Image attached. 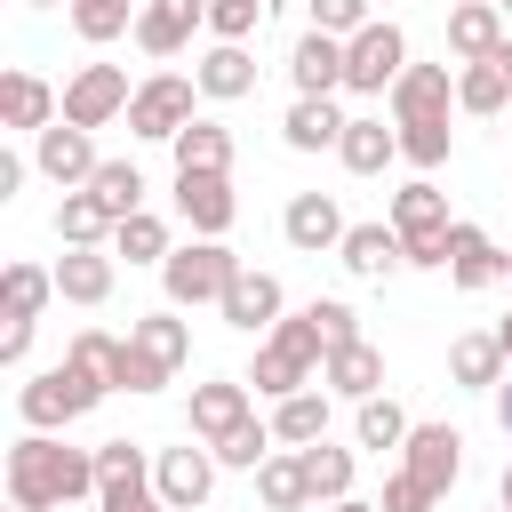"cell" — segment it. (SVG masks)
<instances>
[{
	"mask_svg": "<svg viewBox=\"0 0 512 512\" xmlns=\"http://www.w3.org/2000/svg\"><path fill=\"white\" fill-rule=\"evenodd\" d=\"M272 440H280L272 424H256V416H240V424H232V432L216 440V464H232V472H256V464L272 456Z\"/></svg>",
	"mask_w": 512,
	"mask_h": 512,
	"instance_id": "42",
	"label": "cell"
},
{
	"mask_svg": "<svg viewBox=\"0 0 512 512\" xmlns=\"http://www.w3.org/2000/svg\"><path fill=\"white\" fill-rule=\"evenodd\" d=\"M120 352H128V344H120V336H104V328H80V336H72V352H64V360H72V368H88V376H96V384H112V376H120Z\"/></svg>",
	"mask_w": 512,
	"mask_h": 512,
	"instance_id": "43",
	"label": "cell"
},
{
	"mask_svg": "<svg viewBox=\"0 0 512 512\" xmlns=\"http://www.w3.org/2000/svg\"><path fill=\"white\" fill-rule=\"evenodd\" d=\"M24 352H32V320H8V328H0V360H8V368H16V360H24Z\"/></svg>",
	"mask_w": 512,
	"mask_h": 512,
	"instance_id": "50",
	"label": "cell"
},
{
	"mask_svg": "<svg viewBox=\"0 0 512 512\" xmlns=\"http://www.w3.org/2000/svg\"><path fill=\"white\" fill-rule=\"evenodd\" d=\"M176 168H200V176H232V136L216 120H192L176 128Z\"/></svg>",
	"mask_w": 512,
	"mask_h": 512,
	"instance_id": "34",
	"label": "cell"
},
{
	"mask_svg": "<svg viewBox=\"0 0 512 512\" xmlns=\"http://www.w3.org/2000/svg\"><path fill=\"white\" fill-rule=\"evenodd\" d=\"M32 8H56V0H32Z\"/></svg>",
	"mask_w": 512,
	"mask_h": 512,
	"instance_id": "56",
	"label": "cell"
},
{
	"mask_svg": "<svg viewBox=\"0 0 512 512\" xmlns=\"http://www.w3.org/2000/svg\"><path fill=\"white\" fill-rule=\"evenodd\" d=\"M120 512H168V504H160V488H152V496H136V504H120Z\"/></svg>",
	"mask_w": 512,
	"mask_h": 512,
	"instance_id": "52",
	"label": "cell"
},
{
	"mask_svg": "<svg viewBox=\"0 0 512 512\" xmlns=\"http://www.w3.org/2000/svg\"><path fill=\"white\" fill-rule=\"evenodd\" d=\"M400 72H408V40H400L392 16H376V24H360V32L344 40V88H352V96H392Z\"/></svg>",
	"mask_w": 512,
	"mask_h": 512,
	"instance_id": "4",
	"label": "cell"
},
{
	"mask_svg": "<svg viewBox=\"0 0 512 512\" xmlns=\"http://www.w3.org/2000/svg\"><path fill=\"white\" fill-rule=\"evenodd\" d=\"M8 512H24V504H8Z\"/></svg>",
	"mask_w": 512,
	"mask_h": 512,
	"instance_id": "57",
	"label": "cell"
},
{
	"mask_svg": "<svg viewBox=\"0 0 512 512\" xmlns=\"http://www.w3.org/2000/svg\"><path fill=\"white\" fill-rule=\"evenodd\" d=\"M352 448H328V440H312L304 448V480H312V504H336V496H352Z\"/></svg>",
	"mask_w": 512,
	"mask_h": 512,
	"instance_id": "36",
	"label": "cell"
},
{
	"mask_svg": "<svg viewBox=\"0 0 512 512\" xmlns=\"http://www.w3.org/2000/svg\"><path fill=\"white\" fill-rule=\"evenodd\" d=\"M0 296H8V320H40V304L56 296V272H40V264H8Z\"/></svg>",
	"mask_w": 512,
	"mask_h": 512,
	"instance_id": "40",
	"label": "cell"
},
{
	"mask_svg": "<svg viewBox=\"0 0 512 512\" xmlns=\"http://www.w3.org/2000/svg\"><path fill=\"white\" fill-rule=\"evenodd\" d=\"M400 464H408L432 496H448V488H456V472H464V432H456V424H408Z\"/></svg>",
	"mask_w": 512,
	"mask_h": 512,
	"instance_id": "9",
	"label": "cell"
},
{
	"mask_svg": "<svg viewBox=\"0 0 512 512\" xmlns=\"http://www.w3.org/2000/svg\"><path fill=\"white\" fill-rule=\"evenodd\" d=\"M128 96H136V88H128L120 64H80V72L64 80V120H72V128H104V120L128 112Z\"/></svg>",
	"mask_w": 512,
	"mask_h": 512,
	"instance_id": "7",
	"label": "cell"
},
{
	"mask_svg": "<svg viewBox=\"0 0 512 512\" xmlns=\"http://www.w3.org/2000/svg\"><path fill=\"white\" fill-rule=\"evenodd\" d=\"M496 336H504V352H512V312H504V320H496Z\"/></svg>",
	"mask_w": 512,
	"mask_h": 512,
	"instance_id": "55",
	"label": "cell"
},
{
	"mask_svg": "<svg viewBox=\"0 0 512 512\" xmlns=\"http://www.w3.org/2000/svg\"><path fill=\"white\" fill-rule=\"evenodd\" d=\"M152 488H160L168 512H200L208 488H216V448H208V440H192V448H160V456H152Z\"/></svg>",
	"mask_w": 512,
	"mask_h": 512,
	"instance_id": "6",
	"label": "cell"
},
{
	"mask_svg": "<svg viewBox=\"0 0 512 512\" xmlns=\"http://www.w3.org/2000/svg\"><path fill=\"white\" fill-rule=\"evenodd\" d=\"M56 240H64V248H104V240H112V216L96 208V192H88V184L56 200Z\"/></svg>",
	"mask_w": 512,
	"mask_h": 512,
	"instance_id": "32",
	"label": "cell"
},
{
	"mask_svg": "<svg viewBox=\"0 0 512 512\" xmlns=\"http://www.w3.org/2000/svg\"><path fill=\"white\" fill-rule=\"evenodd\" d=\"M352 432H360V448H408V416H400V400H360V416H352Z\"/></svg>",
	"mask_w": 512,
	"mask_h": 512,
	"instance_id": "41",
	"label": "cell"
},
{
	"mask_svg": "<svg viewBox=\"0 0 512 512\" xmlns=\"http://www.w3.org/2000/svg\"><path fill=\"white\" fill-rule=\"evenodd\" d=\"M280 136H288V152H336L344 144V112L328 96H296L288 120H280Z\"/></svg>",
	"mask_w": 512,
	"mask_h": 512,
	"instance_id": "26",
	"label": "cell"
},
{
	"mask_svg": "<svg viewBox=\"0 0 512 512\" xmlns=\"http://www.w3.org/2000/svg\"><path fill=\"white\" fill-rule=\"evenodd\" d=\"M328 512H384V504H360V496H336Z\"/></svg>",
	"mask_w": 512,
	"mask_h": 512,
	"instance_id": "53",
	"label": "cell"
},
{
	"mask_svg": "<svg viewBox=\"0 0 512 512\" xmlns=\"http://www.w3.org/2000/svg\"><path fill=\"white\" fill-rule=\"evenodd\" d=\"M112 280H120V264L104 248H64V264H56V296L64 304H104Z\"/></svg>",
	"mask_w": 512,
	"mask_h": 512,
	"instance_id": "27",
	"label": "cell"
},
{
	"mask_svg": "<svg viewBox=\"0 0 512 512\" xmlns=\"http://www.w3.org/2000/svg\"><path fill=\"white\" fill-rule=\"evenodd\" d=\"M136 8H144V0H72V32L104 48V40L136 32Z\"/></svg>",
	"mask_w": 512,
	"mask_h": 512,
	"instance_id": "38",
	"label": "cell"
},
{
	"mask_svg": "<svg viewBox=\"0 0 512 512\" xmlns=\"http://www.w3.org/2000/svg\"><path fill=\"white\" fill-rule=\"evenodd\" d=\"M32 160H40V176L48 184H64V192H80L104 160H96V144H88V128H72V120H48L40 136H32Z\"/></svg>",
	"mask_w": 512,
	"mask_h": 512,
	"instance_id": "8",
	"label": "cell"
},
{
	"mask_svg": "<svg viewBox=\"0 0 512 512\" xmlns=\"http://www.w3.org/2000/svg\"><path fill=\"white\" fill-rule=\"evenodd\" d=\"M496 504H512V464H504V480H496Z\"/></svg>",
	"mask_w": 512,
	"mask_h": 512,
	"instance_id": "54",
	"label": "cell"
},
{
	"mask_svg": "<svg viewBox=\"0 0 512 512\" xmlns=\"http://www.w3.org/2000/svg\"><path fill=\"white\" fill-rule=\"evenodd\" d=\"M200 24H208V0H144L136 8V48L144 56H176Z\"/></svg>",
	"mask_w": 512,
	"mask_h": 512,
	"instance_id": "13",
	"label": "cell"
},
{
	"mask_svg": "<svg viewBox=\"0 0 512 512\" xmlns=\"http://www.w3.org/2000/svg\"><path fill=\"white\" fill-rule=\"evenodd\" d=\"M320 384L328 392H344V400H376V384H384V352L360 336V344H336L328 360H320Z\"/></svg>",
	"mask_w": 512,
	"mask_h": 512,
	"instance_id": "23",
	"label": "cell"
},
{
	"mask_svg": "<svg viewBox=\"0 0 512 512\" xmlns=\"http://www.w3.org/2000/svg\"><path fill=\"white\" fill-rule=\"evenodd\" d=\"M280 232H288V248H304V256H320V248H344V208L328 200V192H296L288 200V216H280Z\"/></svg>",
	"mask_w": 512,
	"mask_h": 512,
	"instance_id": "14",
	"label": "cell"
},
{
	"mask_svg": "<svg viewBox=\"0 0 512 512\" xmlns=\"http://www.w3.org/2000/svg\"><path fill=\"white\" fill-rule=\"evenodd\" d=\"M312 24L336 32V40H352L360 24H376V0H312Z\"/></svg>",
	"mask_w": 512,
	"mask_h": 512,
	"instance_id": "47",
	"label": "cell"
},
{
	"mask_svg": "<svg viewBox=\"0 0 512 512\" xmlns=\"http://www.w3.org/2000/svg\"><path fill=\"white\" fill-rule=\"evenodd\" d=\"M496 8H512V0H496Z\"/></svg>",
	"mask_w": 512,
	"mask_h": 512,
	"instance_id": "59",
	"label": "cell"
},
{
	"mask_svg": "<svg viewBox=\"0 0 512 512\" xmlns=\"http://www.w3.org/2000/svg\"><path fill=\"white\" fill-rule=\"evenodd\" d=\"M240 280V256L224 248V240H192V248H168V264H160V288H168V304H224V288Z\"/></svg>",
	"mask_w": 512,
	"mask_h": 512,
	"instance_id": "3",
	"label": "cell"
},
{
	"mask_svg": "<svg viewBox=\"0 0 512 512\" xmlns=\"http://www.w3.org/2000/svg\"><path fill=\"white\" fill-rule=\"evenodd\" d=\"M256 496H264L272 512H304V504H312V480H304V448H288V456H264V464H256Z\"/></svg>",
	"mask_w": 512,
	"mask_h": 512,
	"instance_id": "30",
	"label": "cell"
},
{
	"mask_svg": "<svg viewBox=\"0 0 512 512\" xmlns=\"http://www.w3.org/2000/svg\"><path fill=\"white\" fill-rule=\"evenodd\" d=\"M248 416V384H232V376H208V384H192V440H224L232 424Z\"/></svg>",
	"mask_w": 512,
	"mask_h": 512,
	"instance_id": "24",
	"label": "cell"
},
{
	"mask_svg": "<svg viewBox=\"0 0 512 512\" xmlns=\"http://www.w3.org/2000/svg\"><path fill=\"white\" fill-rule=\"evenodd\" d=\"M264 24V0H208V32L216 40H248Z\"/></svg>",
	"mask_w": 512,
	"mask_h": 512,
	"instance_id": "46",
	"label": "cell"
},
{
	"mask_svg": "<svg viewBox=\"0 0 512 512\" xmlns=\"http://www.w3.org/2000/svg\"><path fill=\"white\" fill-rule=\"evenodd\" d=\"M392 128H400V160H416V168L448 160V120H392Z\"/></svg>",
	"mask_w": 512,
	"mask_h": 512,
	"instance_id": "44",
	"label": "cell"
},
{
	"mask_svg": "<svg viewBox=\"0 0 512 512\" xmlns=\"http://www.w3.org/2000/svg\"><path fill=\"white\" fill-rule=\"evenodd\" d=\"M128 336H136V344H144L152 360H168V368H184V360H192V328H184L176 312H144V320H136Z\"/></svg>",
	"mask_w": 512,
	"mask_h": 512,
	"instance_id": "39",
	"label": "cell"
},
{
	"mask_svg": "<svg viewBox=\"0 0 512 512\" xmlns=\"http://www.w3.org/2000/svg\"><path fill=\"white\" fill-rule=\"evenodd\" d=\"M112 256H128V264H168V224H160L152 208H136L128 224H112Z\"/></svg>",
	"mask_w": 512,
	"mask_h": 512,
	"instance_id": "37",
	"label": "cell"
},
{
	"mask_svg": "<svg viewBox=\"0 0 512 512\" xmlns=\"http://www.w3.org/2000/svg\"><path fill=\"white\" fill-rule=\"evenodd\" d=\"M448 280L456 288H496V280H512V256L480 224H448Z\"/></svg>",
	"mask_w": 512,
	"mask_h": 512,
	"instance_id": "12",
	"label": "cell"
},
{
	"mask_svg": "<svg viewBox=\"0 0 512 512\" xmlns=\"http://www.w3.org/2000/svg\"><path fill=\"white\" fill-rule=\"evenodd\" d=\"M168 376H176V368H168V360H152V352H144V344L128 336V352H120V376H112V392H160Z\"/></svg>",
	"mask_w": 512,
	"mask_h": 512,
	"instance_id": "45",
	"label": "cell"
},
{
	"mask_svg": "<svg viewBox=\"0 0 512 512\" xmlns=\"http://www.w3.org/2000/svg\"><path fill=\"white\" fill-rule=\"evenodd\" d=\"M312 320H320L328 352H336V344H360V312H352V304H336V296H312Z\"/></svg>",
	"mask_w": 512,
	"mask_h": 512,
	"instance_id": "48",
	"label": "cell"
},
{
	"mask_svg": "<svg viewBox=\"0 0 512 512\" xmlns=\"http://www.w3.org/2000/svg\"><path fill=\"white\" fill-rule=\"evenodd\" d=\"M176 208H184V224H192L200 240H224L232 216H240L232 176H200V168H176Z\"/></svg>",
	"mask_w": 512,
	"mask_h": 512,
	"instance_id": "10",
	"label": "cell"
},
{
	"mask_svg": "<svg viewBox=\"0 0 512 512\" xmlns=\"http://www.w3.org/2000/svg\"><path fill=\"white\" fill-rule=\"evenodd\" d=\"M104 392H112V384H96L88 368L56 360V368H40V376L16 392V416H24V432H64V424H80Z\"/></svg>",
	"mask_w": 512,
	"mask_h": 512,
	"instance_id": "2",
	"label": "cell"
},
{
	"mask_svg": "<svg viewBox=\"0 0 512 512\" xmlns=\"http://www.w3.org/2000/svg\"><path fill=\"white\" fill-rule=\"evenodd\" d=\"M88 192H96V208H104L112 224H128V216L144 208V168H136V160H104V168L88 176Z\"/></svg>",
	"mask_w": 512,
	"mask_h": 512,
	"instance_id": "31",
	"label": "cell"
},
{
	"mask_svg": "<svg viewBox=\"0 0 512 512\" xmlns=\"http://www.w3.org/2000/svg\"><path fill=\"white\" fill-rule=\"evenodd\" d=\"M192 80H200V96H216V104L256 96V56H248V40H216V48L192 64Z\"/></svg>",
	"mask_w": 512,
	"mask_h": 512,
	"instance_id": "16",
	"label": "cell"
},
{
	"mask_svg": "<svg viewBox=\"0 0 512 512\" xmlns=\"http://www.w3.org/2000/svg\"><path fill=\"white\" fill-rule=\"evenodd\" d=\"M376 504H384V512H432V504H440V496H432V488H424V480H416V472H408V464H400V472H392V480H384V496H376Z\"/></svg>",
	"mask_w": 512,
	"mask_h": 512,
	"instance_id": "49",
	"label": "cell"
},
{
	"mask_svg": "<svg viewBox=\"0 0 512 512\" xmlns=\"http://www.w3.org/2000/svg\"><path fill=\"white\" fill-rule=\"evenodd\" d=\"M448 48H456L464 64L496 56V48H504V8H496V0H456V8H448Z\"/></svg>",
	"mask_w": 512,
	"mask_h": 512,
	"instance_id": "25",
	"label": "cell"
},
{
	"mask_svg": "<svg viewBox=\"0 0 512 512\" xmlns=\"http://www.w3.org/2000/svg\"><path fill=\"white\" fill-rule=\"evenodd\" d=\"M248 384H256L264 400H288V392H304V384H312V360H296V352L272 336V344L256 352V376H248Z\"/></svg>",
	"mask_w": 512,
	"mask_h": 512,
	"instance_id": "35",
	"label": "cell"
},
{
	"mask_svg": "<svg viewBox=\"0 0 512 512\" xmlns=\"http://www.w3.org/2000/svg\"><path fill=\"white\" fill-rule=\"evenodd\" d=\"M288 80H296V96H336V88H344V40L312 24V32L296 40V56H288Z\"/></svg>",
	"mask_w": 512,
	"mask_h": 512,
	"instance_id": "15",
	"label": "cell"
},
{
	"mask_svg": "<svg viewBox=\"0 0 512 512\" xmlns=\"http://www.w3.org/2000/svg\"><path fill=\"white\" fill-rule=\"evenodd\" d=\"M448 104H456L448 64H408L392 80V120H448Z\"/></svg>",
	"mask_w": 512,
	"mask_h": 512,
	"instance_id": "17",
	"label": "cell"
},
{
	"mask_svg": "<svg viewBox=\"0 0 512 512\" xmlns=\"http://www.w3.org/2000/svg\"><path fill=\"white\" fill-rule=\"evenodd\" d=\"M336 256H344V272H352V280H392V272L408 264V248H400V232H392V224H352Z\"/></svg>",
	"mask_w": 512,
	"mask_h": 512,
	"instance_id": "20",
	"label": "cell"
},
{
	"mask_svg": "<svg viewBox=\"0 0 512 512\" xmlns=\"http://www.w3.org/2000/svg\"><path fill=\"white\" fill-rule=\"evenodd\" d=\"M272 432L288 440V448H312V440H328V392H288L280 408H272Z\"/></svg>",
	"mask_w": 512,
	"mask_h": 512,
	"instance_id": "33",
	"label": "cell"
},
{
	"mask_svg": "<svg viewBox=\"0 0 512 512\" xmlns=\"http://www.w3.org/2000/svg\"><path fill=\"white\" fill-rule=\"evenodd\" d=\"M192 96H200V80H184V72H152V80L128 96V128H136L144 144H176V128L200 120Z\"/></svg>",
	"mask_w": 512,
	"mask_h": 512,
	"instance_id": "5",
	"label": "cell"
},
{
	"mask_svg": "<svg viewBox=\"0 0 512 512\" xmlns=\"http://www.w3.org/2000/svg\"><path fill=\"white\" fill-rule=\"evenodd\" d=\"M496 512H512V504H496Z\"/></svg>",
	"mask_w": 512,
	"mask_h": 512,
	"instance_id": "58",
	"label": "cell"
},
{
	"mask_svg": "<svg viewBox=\"0 0 512 512\" xmlns=\"http://www.w3.org/2000/svg\"><path fill=\"white\" fill-rule=\"evenodd\" d=\"M336 160H344L352 176H384V168L400 160V128H384V120H344Z\"/></svg>",
	"mask_w": 512,
	"mask_h": 512,
	"instance_id": "28",
	"label": "cell"
},
{
	"mask_svg": "<svg viewBox=\"0 0 512 512\" xmlns=\"http://www.w3.org/2000/svg\"><path fill=\"white\" fill-rule=\"evenodd\" d=\"M136 496H152L144 448H136V440H104V448H96V512H120V504H136Z\"/></svg>",
	"mask_w": 512,
	"mask_h": 512,
	"instance_id": "11",
	"label": "cell"
},
{
	"mask_svg": "<svg viewBox=\"0 0 512 512\" xmlns=\"http://www.w3.org/2000/svg\"><path fill=\"white\" fill-rule=\"evenodd\" d=\"M0 120H8V128H32V136H40L48 120H64V96H56V88H48L40 72H24V64H16V72L0 80Z\"/></svg>",
	"mask_w": 512,
	"mask_h": 512,
	"instance_id": "19",
	"label": "cell"
},
{
	"mask_svg": "<svg viewBox=\"0 0 512 512\" xmlns=\"http://www.w3.org/2000/svg\"><path fill=\"white\" fill-rule=\"evenodd\" d=\"M392 232H400V240H416V232H448V192H440L432 176L400 184V192H392Z\"/></svg>",
	"mask_w": 512,
	"mask_h": 512,
	"instance_id": "29",
	"label": "cell"
},
{
	"mask_svg": "<svg viewBox=\"0 0 512 512\" xmlns=\"http://www.w3.org/2000/svg\"><path fill=\"white\" fill-rule=\"evenodd\" d=\"M456 104H464L472 120H488V112H504V104H512V40H504L496 56H480V64H464V72H456Z\"/></svg>",
	"mask_w": 512,
	"mask_h": 512,
	"instance_id": "22",
	"label": "cell"
},
{
	"mask_svg": "<svg viewBox=\"0 0 512 512\" xmlns=\"http://www.w3.org/2000/svg\"><path fill=\"white\" fill-rule=\"evenodd\" d=\"M96 496V448H64L56 432H24L8 448V504L24 512H64Z\"/></svg>",
	"mask_w": 512,
	"mask_h": 512,
	"instance_id": "1",
	"label": "cell"
},
{
	"mask_svg": "<svg viewBox=\"0 0 512 512\" xmlns=\"http://www.w3.org/2000/svg\"><path fill=\"white\" fill-rule=\"evenodd\" d=\"M216 312H224V320H232L240 336H256V328H280V280H272V272H248V264H240V280L224 288V304H216Z\"/></svg>",
	"mask_w": 512,
	"mask_h": 512,
	"instance_id": "21",
	"label": "cell"
},
{
	"mask_svg": "<svg viewBox=\"0 0 512 512\" xmlns=\"http://www.w3.org/2000/svg\"><path fill=\"white\" fill-rule=\"evenodd\" d=\"M504 368H512V352H504V336H496V328H472V336H456V344H448V376H456L464 392H496V384H504Z\"/></svg>",
	"mask_w": 512,
	"mask_h": 512,
	"instance_id": "18",
	"label": "cell"
},
{
	"mask_svg": "<svg viewBox=\"0 0 512 512\" xmlns=\"http://www.w3.org/2000/svg\"><path fill=\"white\" fill-rule=\"evenodd\" d=\"M496 424L512 432V368H504V384H496Z\"/></svg>",
	"mask_w": 512,
	"mask_h": 512,
	"instance_id": "51",
	"label": "cell"
}]
</instances>
